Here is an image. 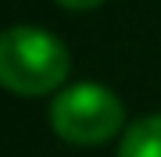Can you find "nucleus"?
Here are the masks:
<instances>
[{"mask_svg": "<svg viewBox=\"0 0 161 157\" xmlns=\"http://www.w3.org/2000/svg\"><path fill=\"white\" fill-rule=\"evenodd\" d=\"M68 50L36 25H11L0 36V82L14 97H43L64 86Z\"/></svg>", "mask_w": 161, "mask_h": 157, "instance_id": "obj_1", "label": "nucleus"}, {"mask_svg": "<svg viewBox=\"0 0 161 157\" xmlns=\"http://www.w3.org/2000/svg\"><path fill=\"white\" fill-rule=\"evenodd\" d=\"M125 107L122 100L100 82H75L58 89L50 104V128L64 143L75 146H100L122 128Z\"/></svg>", "mask_w": 161, "mask_h": 157, "instance_id": "obj_2", "label": "nucleus"}, {"mask_svg": "<svg viewBox=\"0 0 161 157\" xmlns=\"http://www.w3.org/2000/svg\"><path fill=\"white\" fill-rule=\"evenodd\" d=\"M118 157H161V111L125 128L118 143Z\"/></svg>", "mask_w": 161, "mask_h": 157, "instance_id": "obj_3", "label": "nucleus"}, {"mask_svg": "<svg viewBox=\"0 0 161 157\" xmlns=\"http://www.w3.org/2000/svg\"><path fill=\"white\" fill-rule=\"evenodd\" d=\"M61 7H68V11H90V7H100L104 0H58Z\"/></svg>", "mask_w": 161, "mask_h": 157, "instance_id": "obj_4", "label": "nucleus"}]
</instances>
